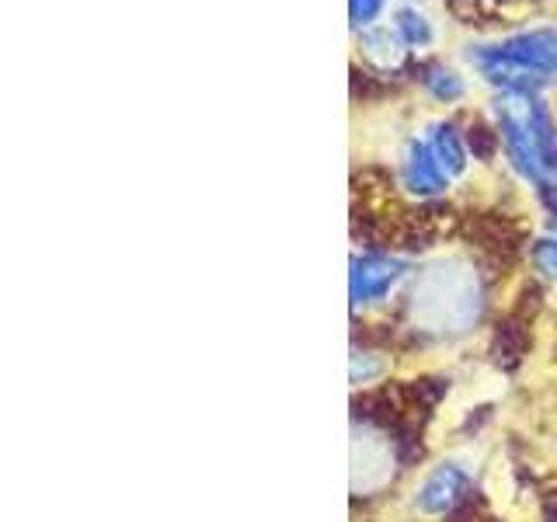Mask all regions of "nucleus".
I'll return each mask as SVG.
<instances>
[{
	"instance_id": "obj_1",
	"label": "nucleus",
	"mask_w": 557,
	"mask_h": 522,
	"mask_svg": "<svg viewBox=\"0 0 557 522\" xmlns=\"http://www.w3.org/2000/svg\"><path fill=\"white\" fill-rule=\"evenodd\" d=\"M467 495V474L460 467H440L432 470V474L425 477V484L418 487V509L422 512H432V515H443L449 509H457V505L463 501Z\"/></svg>"
},
{
	"instance_id": "obj_2",
	"label": "nucleus",
	"mask_w": 557,
	"mask_h": 522,
	"mask_svg": "<svg viewBox=\"0 0 557 522\" xmlns=\"http://www.w3.org/2000/svg\"><path fill=\"white\" fill-rule=\"evenodd\" d=\"M397 275H400L397 261H391V258H362V261H356V272H352V296L362 303L380 300V296L394 286Z\"/></svg>"
},
{
	"instance_id": "obj_3",
	"label": "nucleus",
	"mask_w": 557,
	"mask_h": 522,
	"mask_svg": "<svg viewBox=\"0 0 557 522\" xmlns=\"http://www.w3.org/2000/svg\"><path fill=\"white\" fill-rule=\"evenodd\" d=\"M408 182L414 191H440L443 174L435 167V161L429 157L425 147H411V161H408Z\"/></svg>"
},
{
	"instance_id": "obj_4",
	"label": "nucleus",
	"mask_w": 557,
	"mask_h": 522,
	"mask_svg": "<svg viewBox=\"0 0 557 522\" xmlns=\"http://www.w3.org/2000/svg\"><path fill=\"white\" fill-rule=\"evenodd\" d=\"M533 261H536V269L544 272L547 278H557V240H536Z\"/></svg>"
},
{
	"instance_id": "obj_5",
	"label": "nucleus",
	"mask_w": 557,
	"mask_h": 522,
	"mask_svg": "<svg viewBox=\"0 0 557 522\" xmlns=\"http://www.w3.org/2000/svg\"><path fill=\"white\" fill-rule=\"evenodd\" d=\"M467 144H470V150H474L478 157H492L495 153V133L487 129V126H470V133H467Z\"/></svg>"
},
{
	"instance_id": "obj_6",
	"label": "nucleus",
	"mask_w": 557,
	"mask_h": 522,
	"mask_svg": "<svg viewBox=\"0 0 557 522\" xmlns=\"http://www.w3.org/2000/svg\"><path fill=\"white\" fill-rule=\"evenodd\" d=\"M440 157H443V164H449V171H460L463 167V153H460L457 139H453L449 129L440 133Z\"/></svg>"
},
{
	"instance_id": "obj_7",
	"label": "nucleus",
	"mask_w": 557,
	"mask_h": 522,
	"mask_svg": "<svg viewBox=\"0 0 557 522\" xmlns=\"http://www.w3.org/2000/svg\"><path fill=\"white\" fill-rule=\"evenodd\" d=\"M380 8V0H352V14L356 17H373Z\"/></svg>"
}]
</instances>
